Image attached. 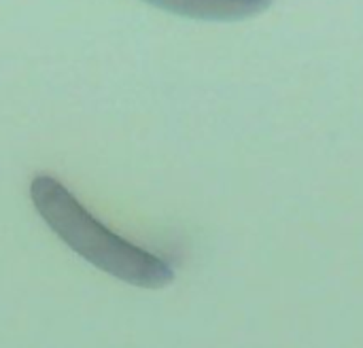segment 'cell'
I'll use <instances>...</instances> for the list:
<instances>
[{"label": "cell", "instance_id": "6da1fadb", "mask_svg": "<svg viewBox=\"0 0 363 348\" xmlns=\"http://www.w3.org/2000/svg\"><path fill=\"white\" fill-rule=\"evenodd\" d=\"M30 198L45 223L85 262L102 272L143 289H162L172 283V268L149 251L119 238L51 174H36Z\"/></svg>", "mask_w": 363, "mask_h": 348}, {"label": "cell", "instance_id": "7a4b0ae2", "mask_svg": "<svg viewBox=\"0 0 363 348\" xmlns=\"http://www.w3.org/2000/svg\"><path fill=\"white\" fill-rule=\"evenodd\" d=\"M172 15L204 21H238L270 9L272 0H145Z\"/></svg>", "mask_w": 363, "mask_h": 348}]
</instances>
